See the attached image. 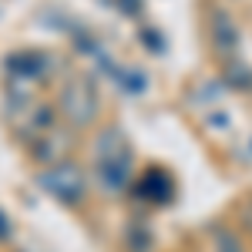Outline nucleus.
<instances>
[{
  "label": "nucleus",
  "instance_id": "f257e3e1",
  "mask_svg": "<svg viewBox=\"0 0 252 252\" xmlns=\"http://www.w3.org/2000/svg\"><path fill=\"white\" fill-rule=\"evenodd\" d=\"M37 189L51 195L64 209H81L91 195V172H84V165L74 158H64L58 165H47L37 172Z\"/></svg>",
  "mask_w": 252,
  "mask_h": 252
},
{
  "label": "nucleus",
  "instance_id": "f03ea898",
  "mask_svg": "<svg viewBox=\"0 0 252 252\" xmlns=\"http://www.w3.org/2000/svg\"><path fill=\"white\" fill-rule=\"evenodd\" d=\"M58 111L67 121L71 131H84V128H91L97 121L101 104H97V91H94V84H91L88 74H74V78H67L61 84Z\"/></svg>",
  "mask_w": 252,
  "mask_h": 252
},
{
  "label": "nucleus",
  "instance_id": "7ed1b4c3",
  "mask_svg": "<svg viewBox=\"0 0 252 252\" xmlns=\"http://www.w3.org/2000/svg\"><path fill=\"white\" fill-rule=\"evenodd\" d=\"M91 185H94L101 195H121L135 185V152L131 145L118 155H108V158H94L91 161Z\"/></svg>",
  "mask_w": 252,
  "mask_h": 252
},
{
  "label": "nucleus",
  "instance_id": "20e7f679",
  "mask_svg": "<svg viewBox=\"0 0 252 252\" xmlns=\"http://www.w3.org/2000/svg\"><path fill=\"white\" fill-rule=\"evenodd\" d=\"M205 27H209V40H212V47L222 54L225 61H232L239 54V44H242V31H239V24L229 10H222V7H212L209 10V20H205Z\"/></svg>",
  "mask_w": 252,
  "mask_h": 252
},
{
  "label": "nucleus",
  "instance_id": "39448f33",
  "mask_svg": "<svg viewBox=\"0 0 252 252\" xmlns=\"http://www.w3.org/2000/svg\"><path fill=\"white\" fill-rule=\"evenodd\" d=\"M131 192L145 202V205H168L175 198V178L165 168H145V175H138Z\"/></svg>",
  "mask_w": 252,
  "mask_h": 252
},
{
  "label": "nucleus",
  "instance_id": "423d86ee",
  "mask_svg": "<svg viewBox=\"0 0 252 252\" xmlns=\"http://www.w3.org/2000/svg\"><path fill=\"white\" fill-rule=\"evenodd\" d=\"M71 145H74V138L67 135V131H64V125H61V128H54V131L34 138V141L27 145V152H31V158L37 161L40 168H47V165L64 161V158H67V152H71Z\"/></svg>",
  "mask_w": 252,
  "mask_h": 252
},
{
  "label": "nucleus",
  "instance_id": "0eeeda50",
  "mask_svg": "<svg viewBox=\"0 0 252 252\" xmlns=\"http://www.w3.org/2000/svg\"><path fill=\"white\" fill-rule=\"evenodd\" d=\"M125 148H128V138H125V131L118 125H101V128H94V135H91V161L94 158L118 155Z\"/></svg>",
  "mask_w": 252,
  "mask_h": 252
},
{
  "label": "nucleus",
  "instance_id": "6e6552de",
  "mask_svg": "<svg viewBox=\"0 0 252 252\" xmlns=\"http://www.w3.org/2000/svg\"><path fill=\"white\" fill-rule=\"evenodd\" d=\"M121 246H125V252H152L155 249V235L141 219H131L121 229Z\"/></svg>",
  "mask_w": 252,
  "mask_h": 252
},
{
  "label": "nucleus",
  "instance_id": "1a4fd4ad",
  "mask_svg": "<svg viewBox=\"0 0 252 252\" xmlns=\"http://www.w3.org/2000/svg\"><path fill=\"white\" fill-rule=\"evenodd\" d=\"M209 252H249V246H246L239 229L219 222V225L209 229Z\"/></svg>",
  "mask_w": 252,
  "mask_h": 252
},
{
  "label": "nucleus",
  "instance_id": "9d476101",
  "mask_svg": "<svg viewBox=\"0 0 252 252\" xmlns=\"http://www.w3.org/2000/svg\"><path fill=\"white\" fill-rule=\"evenodd\" d=\"M108 71H111V81H115L125 94H145V91H148V74H145V71L125 67V64H111Z\"/></svg>",
  "mask_w": 252,
  "mask_h": 252
},
{
  "label": "nucleus",
  "instance_id": "9b49d317",
  "mask_svg": "<svg viewBox=\"0 0 252 252\" xmlns=\"http://www.w3.org/2000/svg\"><path fill=\"white\" fill-rule=\"evenodd\" d=\"M222 84H225V88H232V91H249V88H252V67H249V64H242L239 58L225 61Z\"/></svg>",
  "mask_w": 252,
  "mask_h": 252
},
{
  "label": "nucleus",
  "instance_id": "f8f14e48",
  "mask_svg": "<svg viewBox=\"0 0 252 252\" xmlns=\"http://www.w3.org/2000/svg\"><path fill=\"white\" fill-rule=\"evenodd\" d=\"M138 37H141V44L148 40V51H152V54H165V37L158 34L155 27H148V24L138 27Z\"/></svg>",
  "mask_w": 252,
  "mask_h": 252
},
{
  "label": "nucleus",
  "instance_id": "ddd939ff",
  "mask_svg": "<svg viewBox=\"0 0 252 252\" xmlns=\"http://www.w3.org/2000/svg\"><path fill=\"white\" fill-rule=\"evenodd\" d=\"M7 242H14V222H10V215L0 209V246H7Z\"/></svg>",
  "mask_w": 252,
  "mask_h": 252
},
{
  "label": "nucleus",
  "instance_id": "4468645a",
  "mask_svg": "<svg viewBox=\"0 0 252 252\" xmlns=\"http://www.w3.org/2000/svg\"><path fill=\"white\" fill-rule=\"evenodd\" d=\"M239 225H242V229L252 235V198L242 205V209H239Z\"/></svg>",
  "mask_w": 252,
  "mask_h": 252
},
{
  "label": "nucleus",
  "instance_id": "2eb2a0df",
  "mask_svg": "<svg viewBox=\"0 0 252 252\" xmlns=\"http://www.w3.org/2000/svg\"><path fill=\"white\" fill-rule=\"evenodd\" d=\"M242 152H246V158L252 161V135H246V145H242Z\"/></svg>",
  "mask_w": 252,
  "mask_h": 252
}]
</instances>
